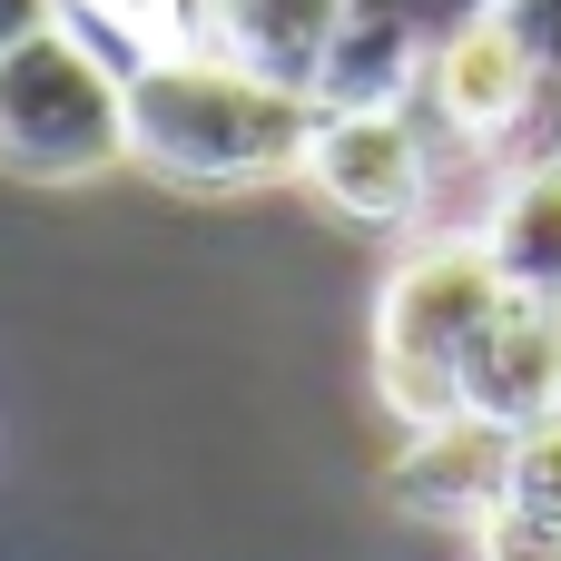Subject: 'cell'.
<instances>
[{
	"label": "cell",
	"mask_w": 561,
	"mask_h": 561,
	"mask_svg": "<svg viewBox=\"0 0 561 561\" xmlns=\"http://www.w3.org/2000/svg\"><path fill=\"white\" fill-rule=\"evenodd\" d=\"M39 20H49V10H39V0H0V49H20V39H30V30H39Z\"/></svg>",
	"instance_id": "obj_14"
},
{
	"label": "cell",
	"mask_w": 561,
	"mask_h": 561,
	"mask_svg": "<svg viewBox=\"0 0 561 561\" xmlns=\"http://www.w3.org/2000/svg\"><path fill=\"white\" fill-rule=\"evenodd\" d=\"M306 187L355 227H404L424 207V138L404 108H325L306 138Z\"/></svg>",
	"instance_id": "obj_3"
},
{
	"label": "cell",
	"mask_w": 561,
	"mask_h": 561,
	"mask_svg": "<svg viewBox=\"0 0 561 561\" xmlns=\"http://www.w3.org/2000/svg\"><path fill=\"white\" fill-rule=\"evenodd\" d=\"M503 503L533 513V523H561V414H542V424L513 434V483H503Z\"/></svg>",
	"instance_id": "obj_10"
},
{
	"label": "cell",
	"mask_w": 561,
	"mask_h": 561,
	"mask_svg": "<svg viewBox=\"0 0 561 561\" xmlns=\"http://www.w3.org/2000/svg\"><path fill=\"white\" fill-rule=\"evenodd\" d=\"M503 20H513V39L533 49V69H542V99H561V0H493Z\"/></svg>",
	"instance_id": "obj_11"
},
{
	"label": "cell",
	"mask_w": 561,
	"mask_h": 561,
	"mask_svg": "<svg viewBox=\"0 0 561 561\" xmlns=\"http://www.w3.org/2000/svg\"><path fill=\"white\" fill-rule=\"evenodd\" d=\"M414 10H424V30H463V20H483L493 0H414Z\"/></svg>",
	"instance_id": "obj_13"
},
{
	"label": "cell",
	"mask_w": 561,
	"mask_h": 561,
	"mask_svg": "<svg viewBox=\"0 0 561 561\" xmlns=\"http://www.w3.org/2000/svg\"><path fill=\"white\" fill-rule=\"evenodd\" d=\"M128 158V108L108 79L39 20L20 49H0V168L20 178H89Z\"/></svg>",
	"instance_id": "obj_2"
},
{
	"label": "cell",
	"mask_w": 561,
	"mask_h": 561,
	"mask_svg": "<svg viewBox=\"0 0 561 561\" xmlns=\"http://www.w3.org/2000/svg\"><path fill=\"white\" fill-rule=\"evenodd\" d=\"M424 99H434V118H444L463 148H503V138L533 118L542 69H533V49L513 39V20L483 10V20H463V30L434 39V59H424Z\"/></svg>",
	"instance_id": "obj_5"
},
{
	"label": "cell",
	"mask_w": 561,
	"mask_h": 561,
	"mask_svg": "<svg viewBox=\"0 0 561 561\" xmlns=\"http://www.w3.org/2000/svg\"><path fill=\"white\" fill-rule=\"evenodd\" d=\"M483 247H493L503 286H523V296H561V158H542V168L513 178V197L493 207Z\"/></svg>",
	"instance_id": "obj_9"
},
{
	"label": "cell",
	"mask_w": 561,
	"mask_h": 561,
	"mask_svg": "<svg viewBox=\"0 0 561 561\" xmlns=\"http://www.w3.org/2000/svg\"><path fill=\"white\" fill-rule=\"evenodd\" d=\"M316 99L227 59H168L128 89V158L168 168L178 187H247V178H286L306 168V138H316Z\"/></svg>",
	"instance_id": "obj_1"
},
{
	"label": "cell",
	"mask_w": 561,
	"mask_h": 561,
	"mask_svg": "<svg viewBox=\"0 0 561 561\" xmlns=\"http://www.w3.org/2000/svg\"><path fill=\"white\" fill-rule=\"evenodd\" d=\"M503 483H513V424H483V414L414 424V444L394 463V503L434 513V523H493Z\"/></svg>",
	"instance_id": "obj_6"
},
{
	"label": "cell",
	"mask_w": 561,
	"mask_h": 561,
	"mask_svg": "<svg viewBox=\"0 0 561 561\" xmlns=\"http://www.w3.org/2000/svg\"><path fill=\"white\" fill-rule=\"evenodd\" d=\"M454 385H463V414L513 424V434L542 424V414H561V296L503 286V306L454 355Z\"/></svg>",
	"instance_id": "obj_4"
},
{
	"label": "cell",
	"mask_w": 561,
	"mask_h": 561,
	"mask_svg": "<svg viewBox=\"0 0 561 561\" xmlns=\"http://www.w3.org/2000/svg\"><path fill=\"white\" fill-rule=\"evenodd\" d=\"M217 30H227V59L286 79V89H316V59L345 20V0H207Z\"/></svg>",
	"instance_id": "obj_8"
},
{
	"label": "cell",
	"mask_w": 561,
	"mask_h": 561,
	"mask_svg": "<svg viewBox=\"0 0 561 561\" xmlns=\"http://www.w3.org/2000/svg\"><path fill=\"white\" fill-rule=\"evenodd\" d=\"M434 30H424V10L414 0H345V20H335V39H325V59H316V108H394L414 79H424V49Z\"/></svg>",
	"instance_id": "obj_7"
},
{
	"label": "cell",
	"mask_w": 561,
	"mask_h": 561,
	"mask_svg": "<svg viewBox=\"0 0 561 561\" xmlns=\"http://www.w3.org/2000/svg\"><path fill=\"white\" fill-rule=\"evenodd\" d=\"M483 561H561V523H533V513H493L483 523Z\"/></svg>",
	"instance_id": "obj_12"
}]
</instances>
